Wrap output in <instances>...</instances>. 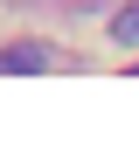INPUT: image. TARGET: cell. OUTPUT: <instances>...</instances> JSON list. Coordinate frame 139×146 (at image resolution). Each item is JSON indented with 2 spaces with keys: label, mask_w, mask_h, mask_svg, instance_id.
Returning a JSON list of instances; mask_svg holds the SVG:
<instances>
[{
  "label": "cell",
  "mask_w": 139,
  "mask_h": 146,
  "mask_svg": "<svg viewBox=\"0 0 139 146\" xmlns=\"http://www.w3.org/2000/svg\"><path fill=\"white\" fill-rule=\"evenodd\" d=\"M0 70H49V49L42 42H14V49H0Z\"/></svg>",
  "instance_id": "obj_1"
},
{
  "label": "cell",
  "mask_w": 139,
  "mask_h": 146,
  "mask_svg": "<svg viewBox=\"0 0 139 146\" xmlns=\"http://www.w3.org/2000/svg\"><path fill=\"white\" fill-rule=\"evenodd\" d=\"M111 42H125V49H139V0H132V7L118 14V21H111Z\"/></svg>",
  "instance_id": "obj_2"
}]
</instances>
